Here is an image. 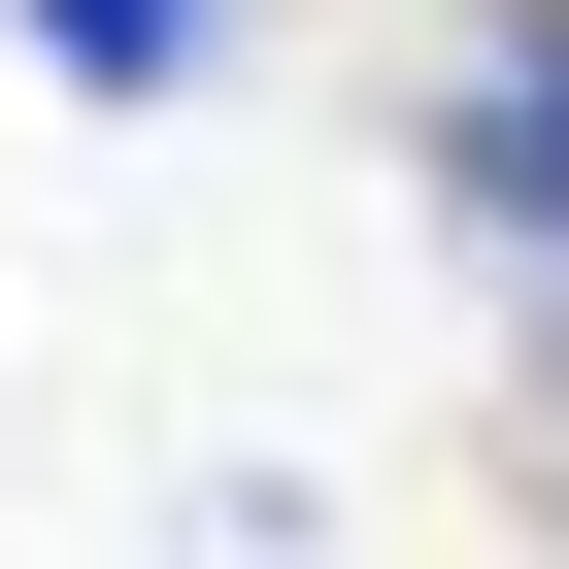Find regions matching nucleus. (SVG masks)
Returning a JSON list of instances; mask_svg holds the SVG:
<instances>
[{
  "label": "nucleus",
  "mask_w": 569,
  "mask_h": 569,
  "mask_svg": "<svg viewBox=\"0 0 569 569\" xmlns=\"http://www.w3.org/2000/svg\"><path fill=\"white\" fill-rule=\"evenodd\" d=\"M436 201H469V234H536V268H569V68H536V34H502V68H469V101H436Z\"/></svg>",
  "instance_id": "obj_1"
},
{
  "label": "nucleus",
  "mask_w": 569,
  "mask_h": 569,
  "mask_svg": "<svg viewBox=\"0 0 569 569\" xmlns=\"http://www.w3.org/2000/svg\"><path fill=\"white\" fill-rule=\"evenodd\" d=\"M201 34H234V0H34V68H68V101H168Z\"/></svg>",
  "instance_id": "obj_2"
},
{
  "label": "nucleus",
  "mask_w": 569,
  "mask_h": 569,
  "mask_svg": "<svg viewBox=\"0 0 569 569\" xmlns=\"http://www.w3.org/2000/svg\"><path fill=\"white\" fill-rule=\"evenodd\" d=\"M502 34H536V68H569V0H502Z\"/></svg>",
  "instance_id": "obj_3"
}]
</instances>
